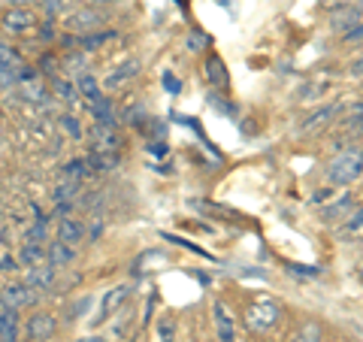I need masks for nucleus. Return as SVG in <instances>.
Instances as JSON below:
<instances>
[{"mask_svg":"<svg viewBox=\"0 0 363 342\" xmlns=\"http://www.w3.org/2000/svg\"><path fill=\"white\" fill-rule=\"evenodd\" d=\"M360 176H363V152L357 146L345 148V152L336 155L327 164V182L330 185H351V182H357Z\"/></svg>","mask_w":363,"mask_h":342,"instance_id":"obj_1","label":"nucleus"},{"mask_svg":"<svg viewBox=\"0 0 363 342\" xmlns=\"http://www.w3.org/2000/svg\"><path fill=\"white\" fill-rule=\"evenodd\" d=\"M39 25V15L34 6H6L0 13V31L6 37H22L27 31H34Z\"/></svg>","mask_w":363,"mask_h":342,"instance_id":"obj_2","label":"nucleus"},{"mask_svg":"<svg viewBox=\"0 0 363 342\" xmlns=\"http://www.w3.org/2000/svg\"><path fill=\"white\" fill-rule=\"evenodd\" d=\"M37 291L25 285V281H9V285H0V306L4 309H25L34 306Z\"/></svg>","mask_w":363,"mask_h":342,"instance_id":"obj_3","label":"nucleus"},{"mask_svg":"<svg viewBox=\"0 0 363 342\" xmlns=\"http://www.w3.org/2000/svg\"><path fill=\"white\" fill-rule=\"evenodd\" d=\"M106 22V15L100 13V9H94V6H85V9H76V13H70L67 18H64V27L70 34H91L94 27H100Z\"/></svg>","mask_w":363,"mask_h":342,"instance_id":"obj_4","label":"nucleus"},{"mask_svg":"<svg viewBox=\"0 0 363 342\" xmlns=\"http://www.w3.org/2000/svg\"><path fill=\"white\" fill-rule=\"evenodd\" d=\"M22 67H25L22 55H18L9 43L0 39V88H15V76Z\"/></svg>","mask_w":363,"mask_h":342,"instance_id":"obj_5","label":"nucleus"},{"mask_svg":"<svg viewBox=\"0 0 363 342\" xmlns=\"http://www.w3.org/2000/svg\"><path fill=\"white\" fill-rule=\"evenodd\" d=\"M58 330V321L52 312H34L25 324V334H27V342H49L55 336Z\"/></svg>","mask_w":363,"mask_h":342,"instance_id":"obj_6","label":"nucleus"},{"mask_svg":"<svg viewBox=\"0 0 363 342\" xmlns=\"http://www.w3.org/2000/svg\"><path fill=\"white\" fill-rule=\"evenodd\" d=\"M246 321H248V327H251V330H269V327L279 321V306H276V303H269V300H260V303L248 306Z\"/></svg>","mask_w":363,"mask_h":342,"instance_id":"obj_7","label":"nucleus"},{"mask_svg":"<svg viewBox=\"0 0 363 342\" xmlns=\"http://www.w3.org/2000/svg\"><path fill=\"white\" fill-rule=\"evenodd\" d=\"M85 109H88L91 115H94V122H97V125L115 127V103H113V97L100 94V97H94V100H88Z\"/></svg>","mask_w":363,"mask_h":342,"instance_id":"obj_8","label":"nucleus"},{"mask_svg":"<svg viewBox=\"0 0 363 342\" xmlns=\"http://www.w3.org/2000/svg\"><path fill=\"white\" fill-rule=\"evenodd\" d=\"M139 70H143V67H139V61H125V64L115 67L113 73L106 76L103 88H106V91H118V88H125L127 82H134V79L139 76Z\"/></svg>","mask_w":363,"mask_h":342,"instance_id":"obj_9","label":"nucleus"},{"mask_svg":"<svg viewBox=\"0 0 363 342\" xmlns=\"http://www.w3.org/2000/svg\"><path fill=\"white\" fill-rule=\"evenodd\" d=\"M212 312H215L218 342H234V339H236V330H234V315H230L227 303H221V300H215V303H212Z\"/></svg>","mask_w":363,"mask_h":342,"instance_id":"obj_10","label":"nucleus"},{"mask_svg":"<svg viewBox=\"0 0 363 342\" xmlns=\"http://www.w3.org/2000/svg\"><path fill=\"white\" fill-rule=\"evenodd\" d=\"M58 239L60 243H67V246H79L85 239V224L79 218H70V215H64V218H58Z\"/></svg>","mask_w":363,"mask_h":342,"instance_id":"obj_11","label":"nucleus"},{"mask_svg":"<svg viewBox=\"0 0 363 342\" xmlns=\"http://www.w3.org/2000/svg\"><path fill=\"white\" fill-rule=\"evenodd\" d=\"M130 297V285H118V288H113L109 294L103 297V306H100V315H97V321H106V318H113L115 312L125 306V300Z\"/></svg>","mask_w":363,"mask_h":342,"instance_id":"obj_12","label":"nucleus"},{"mask_svg":"<svg viewBox=\"0 0 363 342\" xmlns=\"http://www.w3.org/2000/svg\"><path fill=\"white\" fill-rule=\"evenodd\" d=\"M52 279H55V267L49 264H37V267H27V276H25V285H30L34 291H43L52 285Z\"/></svg>","mask_w":363,"mask_h":342,"instance_id":"obj_13","label":"nucleus"},{"mask_svg":"<svg viewBox=\"0 0 363 342\" xmlns=\"http://www.w3.org/2000/svg\"><path fill=\"white\" fill-rule=\"evenodd\" d=\"M46 258H49V264H52L55 270H60V267L73 264V258H76V246H67V243H60V239H55V243H49Z\"/></svg>","mask_w":363,"mask_h":342,"instance_id":"obj_14","label":"nucleus"},{"mask_svg":"<svg viewBox=\"0 0 363 342\" xmlns=\"http://www.w3.org/2000/svg\"><path fill=\"white\" fill-rule=\"evenodd\" d=\"M91 137H94V152H115L121 146V137L115 134V127H106V125H94L91 130Z\"/></svg>","mask_w":363,"mask_h":342,"instance_id":"obj_15","label":"nucleus"},{"mask_svg":"<svg viewBox=\"0 0 363 342\" xmlns=\"http://www.w3.org/2000/svg\"><path fill=\"white\" fill-rule=\"evenodd\" d=\"M0 342H18V309L0 306Z\"/></svg>","mask_w":363,"mask_h":342,"instance_id":"obj_16","label":"nucleus"},{"mask_svg":"<svg viewBox=\"0 0 363 342\" xmlns=\"http://www.w3.org/2000/svg\"><path fill=\"white\" fill-rule=\"evenodd\" d=\"M206 82H209V85H215V88H227V85H230L227 70H224V61H221V58H215V55H212V58H209V64H206Z\"/></svg>","mask_w":363,"mask_h":342,"instance_id":"obj_17","label":"nucleus"},{"mask_svg":"<svg viewBox=\"0 0 363 342\" xmlns=\"http://www.w3.org/2000/svg\"><path fill=\"white\" fill-rule=\"evenodd\" d=\"M357 18H360V9L357 6H339V13L333 15V27H336V31H351V27L357 25Z\"/></svg>","mask_w":363,"mask_h":342,"instance_id":"obj_18","label":"nucleus"},{"mask_svg":"<svg viewBox=\"0 0 363 342\" xmlns=\"http://www.w3.org/2000/svg\"><path fill=\"white\" fill-rule=\"evenodd\" d=\"M18 264H22L25 270L27 267H37V264H43V258H46V251L39 248V243H22V251H18Z\"/></svg>","mask_w":363,"mask_h":342,"instance_id":"obj_19","label":"nucleus"},{"mask_svg":"<svg viewBox=\"0 0 363 342\" xmlns=\"http://www.w3.org/2000/svg\"><path fill=\"white\" fill-rule=\"evenodd\" d=\"M76 91L85 97V103H88V100H94V97L103 94V91H100V85H97V79L91 76L88 70H82V73L76 76Z\"/></svg>","mask_w":363,"mask_h":342,"instance_id":"obj_20","label":"nucleus"},{"mask_svg":"<svg viewBox=\"0 0 363 342\" xmlns=\"http://www.w3.org/2000/svg\"><path fill=\"white\" fill-rule=\"evenodd\" d=\"M52 91L64 100L67 106H76V100H79V91H76V85L73 82H67V79H52Z\"/></svg>","mask_w":363,"mask_h":342,"instance_id":"obj_21","label":"nucleus"},{"mask_svg":"<svg viewBox=\"0 0 363 342\" xmlns=\"http://www.w3.org/2000/svg\"><path fill=\"white\" fill-rule=\"evenodd\" d=\"M79 185L82 182H73V179H64V182H60L58 188H55V203H70V200H73L76 194H79Z\"/></svg>","mask_w":363,"mask_h":342,"instance_id":"obj_22","label":"nucleus"},{"mask_svg":"<svg viewBox=\"0 0 363 342\" xmlns=\"http://www.w3.org/2000/svg\"><path fill=\"white\" fill-rule=\"evenodd\" d=\"M88 176V160H70L64 167V179H73V182H82Z\"/></svg>","mask_w":363,"mask_h":342,"instance_id":"obj_23","label":"nucleus"},{"mask_svg":"<svg viewBox=\"0 0 363 342\" xmlns=\"http://www.w3.org/2000/svg\"><path fill=\"white\" fill-rule=\"evenodd\" d=\"M155 334H158V342H176V321L173 318H160Z\"/></svg>","mask_w":363,"mask_h":342,"instance_id":"obj_24","label":"nucleus"},{"mask_svg":"<svg viewBox=\"0 0 363 342\" xmlns=\"http://www.w3.org/2000/svg\"><path fill=\"white\" fill-rule=\"evenodd\" d=\"M333 113H336V109H333V106H321L315 115H309L306 122H302V130H315L318 125H324L327 118H333Z\"/></svg>","mask_w":363,"mask_h":342,"instance_id":"obj_25","label":"nucleus"},{"mask_svg":"<svg viewBox=\"0 0 363 342\" xmlns=\"http://www.w3.org/2000/svg\"><path fill=\"white\" fill-rule=\"evenodd\" d=\"M160 236H164V239H170V243H176V246H182V248H188V251H194V255H200V258H206V260H215V258H212V255H209V251H206V248H200V246H194V243H191V239H182V236H173V234H160Z\"/></svg>","mask_w":363,"mask_h":342,"instance_id":"obj_26","label":"nucleus"},{"mask_svg":"<svg viewBox=\"0 0 363 342\" xmlns=\"http://www.w3.org/2000/svg\"><path fill=\"white\" fill-rule=\"evenodd\" d=\"M297 342H321V327L315 324V321H306L297 334Z\"/></svg>","mask_w":363,"mask_h":342,"instance_id":"obj_27","label":"nucleus"},{"mask_svg":"<svg viewBox=\"0 0 363 342\" xmlns=\"http://www.w3.org/2000/svg\"><path fill=\"white\" fill-rule=\"evenodd\" d=\"M209 43H212V39L206 34H200V31L188 34V39H185V46L191 49V52H203V49H209Z\"/></svg>","mask_w":363,"mask_h":342,"instance_id":"obj_28","label":"nucleus"},{"mask_svg":"<svg viewBox=\"0 0 363 342\" xmlns=\"http://www.w3.org/2000/svg\"><path fill=\"white\" fill-rule=\"evenodd\" d=\"M351 209H355V200H351V197H345V200H342V203H336V206H327V213H324V218H342V215H345V213H351Z\"/></svg>","mask_w":363,"mask_h":342,"instance_id":"obj_29","label":"nucleus"},{"mask_svg":"<svg viewBox=\"0 0 363 342\" xmlns=\"http://www.w3.org/2000/svg\"><path fill=\"white\" fill-rule=\"evenodd\" d=\"M18 270H22L18 258L9 255V251H4V255H0V273H18Z\"/></svg>","mask_w":363,"mask_h":342,"instance_id":"obj_30","label":"nucleus"},{"mask_svg":"<svg viewBox=\"0 0 363 342\" xmlns=\"http://www.w3.org/2000/svg\"><path fill=\"white\" fill-rule=\"evenodd\" d=\"M345 234H351V236H363V209H360V213H355V215H348Z\"/></svg>","mask_w":363,"mask_h":342,"instance_id":"obj_31","label":"nucleus"},{"mask_svg":"<svg viewBox=\"0 0 363 342\" xmlns=\"http://www.w3.org/2000/svg\"><path fill=\"white\" fill-rule=\"evenodd\" d=\"M60 125L67 127V134H70V137H76V139L82 137V127L76 125V118H73V115H60Z\"/></svg>","mask_w":363,"mask_h":342,"instance_id":"obj_32","label":"nucleus"},{"mask_svg":"<svg viewBox=\"0 0 363 342\" xmlns=\"http://www.w3.org/2000/svg\"><path fill=\"white\" fill-rule=\"evenodd\" d=\"M164 88H167L170 94H182V82H179L173 73H164Z\"/></svg>","mask_w":363,"mask_h":342,"instance_id":"obj_33","label":"nucleus"},{"mask_svg":"<svg viewBox=\"0 0 363 342\" xmlns=\"http://www.w3.org/2000/svg\"><path fill=\"white\" fill-rule=\"evenodd\" d=\"M148 152H151V155H158V158H164V155H167V143H151V146H148Z\"/></svg>","mask_w":363,"mask_h":342,"instance_id":"obj_34","label":"nucleus"},{"mask_svg":"<svg viewBox=\"0 0 363 342\" xmlns=\"http://www.w3.org/2000/svg\"><path fill=\"white\" fill-rule=\"evenodd\" d=\"M345 39H363V25H360V27H351V31H345Z\"/></svg>","mask_w":363,"mask_h":342,"instance_id":"obj_35","label":"nucleus"},{"mask_svg":"<svg viewBox=\"0 0 363 342\" xmlns=\"http://www.w3.org/2000/svg\"><path fill=\"white\" fill-rule=\"evenodd\" d=\"M324 6H330V9H339V6H348V0H321Z\"/></svg>","mask_w":363,"mask_h":342,"instance_id":"obj_36","label":"nucleus"},{"mask_svg":"<svg viewBox=\"0 0 363 342\" xmlns=\"http://www.w3.org/2000/svg\"><path fill=\"white\" fill-rule=\"evenodd\" d=\"M88 6H109V4H115V0H85Z\"/></svg>","mask_w":363,"mask_h":342,"instance_id":"obj_37","label":"nucleus"},{"mask_svg":"<svg viewBox=\"0 0 363 342\" xmlns=\"http://www.w3.org/2000/svg\"><path fill=\"white\" fill-rule=\"evenodd\" d=\"M351 73H363V61H357L355 67H351Z\"/></svg>","mask_w":363,"mask_h":342,"instance_id":"obj_38","label":"nucleus"},{"mask_svg":"<svg viewBox=\"0 0 363 342\" xmlns=\"http://www.w3.org/2000/svg\"><path fill=\"white\" fill-rule=\"evenodd\" d=\"M79 342H103L100 336H85V339H79Z\"/></svg>","mask_w":363,"mask_h":342,"instance_id":"obj_39","label":"nucleus"},{"mask_svg":"<svg viewBox=\"0 0 363 342\" xmlns=\"http://www.w3.org/2000/svg\"><path fill=\"white\" fill-rule=\"evenodd\" d=\"M103 342H106V339H103Z\"/></svg>","mask_w":363,"mask_h":342,"instance_id":"obj_40","label":"nucleus"}]
</instances>
